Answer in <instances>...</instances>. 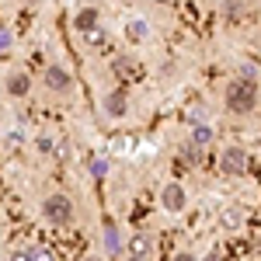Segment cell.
Listing matches in <instances>:
<instances>
[{"label":"cell","instance_id":"obj_5","mask_svg":"<svg viewBox=\"0 0 261 261\" xmlns=\"http://www.w3.org/2000/svg\"><path fill=\"white\" fill-rule=\"evenodd\" d=\"M42 81H45V87H49L53 94H66V91L73 87V73H70L66 66H60V63H49Z\"/></svg>","mask_w":261,"mask_h":261},{"label":"cell","instance_id":"obj_24","mask_svg":"<svg viewBox=\"0 0 261 261\" xmlns=\"http://www.w3.org/2000/svg\"><path fill=\"white\" fill-rule=\"evenodd\" d=\"M87 261H94V258H87Z\"/></svg>","mask_w":261,"mask_h":261},{"label":"cell","instance_id":"obj_20","mask_svg":"<svg viewBox=\"0 0 261 261\" xmlns=\"http://www.w3.org/2000/svg\"><path fill=\"white\" fill-rule=\"evenodd\" d=\"M11 261H35V254H32V251H14Z\"/></svg>","mask_w":261,"mask_h":261},{"label":"cell","instance_id":"obj_12","mask_svg":"<svg viewBox=\"0 0 261 261\" xmlns=\"http://www.w3.org/2000/svg\"><path fill=\"white\" fill-rule=\"evenodd\" d=\"M125 108H129V105H125V94H122V91H112V94L105 98V112H108L112 119H122Z\"/></svg>","mask_w":261,"mask_h":261},{"label":"cell","instance_id":"obj_19","mask_svg":"<svg viewBox=\"0 0 261 261\" xmlns=\"http://www.w3.org/2000/svg\"><path fill=\"white\" fill-rule=\"evenodd\" d=\"M39 153H53V140L49 136H39Z\"/></svg>","mask_w":261,"mask_h":261},{"label":"cell","instance_id":"obj_6","mask_svg":"<svg viewBox=\"0 0 261 261\" xmlns=\"http://www.w3.org/2000/svg\"><path fill=\"white\" fill-rule=\"evenodd\" d=\"M153 254V241H150V233H129V241H125V258L129 261H150Z\"/></svg>","mask_w":261,"mask_h":261},{"label":"cell","instance_id":"obj_15","mask_svg":"<svg viewBox=\"0 0 261 261\" xmlns=\"http://www.w3.org/2000/svg\"><path fill=\"white\" fill-rule=\"evenodd\" d=\"M223 14L226 18H241V0H223Z\"/></svg>","mask_w":261,"mask_h":261},{"label":"cell","instance_id":"obj_18","mask_svg":"<svg viewBox=\"0 0 261 261\" xmlns=\"http://www.w3.org/2000/svg\"><path fill=\"white\" fill-rule=\"evenodd\" d=\"M87 42H91V45H101V42H105V32H101V28L87 32Z\"/></svg>","mask_w":261,"mask_h":261},{"label":"cell","instance_id":"obj_23","mask_svg":"<svg viewBox=\"0 0 261 261\" xmlns=\"http://www.w3.org/2000/svg\"><path fill=\"white\" fill-rule=\"evenodd\" d=\"M157 4H171V0H157Z\"/></svg>","mask_w":261,"mask_h":261},{"label":"cell","instance_id":"obj_4","mask_svg":"<svg viewBox=\"0 0 261 261\" xmlns=\"http://www.w3.org/2000/svg\"><path fill=\"white\" fill-rule=\"evenodd\" d=\"M220 167L226 178H241L244 171H247V150L244 146H226L220 157Z\"/></svg>","mask_w":261,"mask_h":261},{"label":"cell","instance_id":"obj_1","mask_svg":"<svg viewBox=\"0 0 261 261\" xmlns=\"http://www.w3.org/2000/svg\"><path fill=\"white\" fill-rule=\"evenodd\" d=\"M223 105H226V112H233V115H247V112H254V105H258V81L233 77V81L226 84Z\"/></svg>","mask_w":261,"mask_h":261},{"label":"cell","instance_id":"obj_3","mask_svg":"<svg viewBox=\"0 0 261 261\" xmlns=\"http://www.w3.org/2000/svg\"><path fill=\"white\" fill-rule=\"evenodd\" d=\"M185 205H188V192H185V185L167 181V185L161 188V209H164V213H171V216H178V213H185Z\"/></svg>","mask_w":261,"mask_h":261},{"label":"cell","instance_id":"obj_10","mask_svg":"<svg viewBox=\"0 0 261 261\" xmlns=\"http://www.w3.org/2000/svg\"><path fill=\"white\" fill-rule=\"evenodd\" d=\"M98 18H101V14L94 11V7H84V11H77V18H73V28L87 35V32H94V28H98Z\"/></svg>","mask_w":261,"mask_h":261},{"label":"cell","instance_id":"obj_13","mask_svg":"<svg viewBox=\"0 0 261 261\" xmlns=\"http://www.w3.org/2000/svg\"><path fill=\"white\" fill-rule=\"evenodd\" d=\"M223 226H226V230H237V226H241L244 223V216H241V209H233V205H230V209H223Z\"/></svg>","mask_w":261,"mask_h":261},{"label":"cell","instance_id":"obj_7","mask_svg":"<svg viewBox=\"0 0 261 261\" xmlns=\"http://www.w3.org/2000/svg\"><path fill=\"white\" fill-rule=\"evenodd\" d=\"M4 91H7L11 98H28V94H32V77H28L24 70H11V73L4 77Z\"/></svg>","mask_w":261,"mask_h":261},{"label":"cell","instance_id":"obj_16","mask_svg":"<svg viewBox=\"0 0 261 261\" xmlns=\"http://www.w3.org/2000/svg\"><path fill=\"white\" fill-rule=\"evenodd\" d=\"M11 45H14L11 32H7V28H0V53H11Z\"/></svg>","mask_w":261,"mask_h":261},{"label":"cell","instance_id":"obj_2","mask_svg":"<svg viewBox=\"0 0 261 261\" xmlns=\"http://www.w3.org/2000/svg\"><path fill=\"white\" fill-rule=\"evenodd\" d=\"M42 216L53 223V226H70L73 223V202H70V195L53 192L49 199L42 202Z\"/></svg>","mask_w":261,"mask_h":261},{"label":"cell","instance_id":"obj_14","mask_svg":"<svg viewBox=\"0 0 261 261\" xmlns=\"http://www.w3.org/2000/svg\"><path fill=\"white\" fill-rule=\"evenodd\" d=\"M133 66H136V60H133V56H115V73L129 77V73H133Z\"/></svg>","mask_w":261,"mask_h":261},{"label":"cell","instance_id":"obj_9","mask_svg":"<svg viewBox=\"0 0 261 261\" xmlns=\"http://www.w3.org/2000/svg\"><path fill=\"white\" fill-rule=\"evenodd\" d=\"M122 35L133 42V45H140V42L150 39V21H146V18H129V21H125V28H122Z\"/></svg>","mask_w":261,"mask_h":261},{"label":"cell","instance_id":"obj_17","mask_svg":"<svg viewBox=\"0 0 261 261\" xmlns=\"http://www.w3.org/2000/svg\"><path fill=\"white\" fill-rule=\"evenodd\" d=\"M32 254H35V261H56V258H53V251H49V247H35Z\"/></svg>","mask_w":261,"mask_h":261},{"label":"cell","instance_id":"obj_21","mask_svg":"<svg viewBox=\"0 0 261 261\" xmlns=\"http://www.w3.org/2000/svg\"><path fill=\"white\" fill-rule=\"evenodd\" d=\"M91 171H94V174H98V178H101V174L108 171V164H105V161H94V164H91Z\"/></svg>","mask_w":261,"mask_h":261},{"label":"cell","instance_id":"obj_11","mask_svg":"<svg viewBox=\"0 0 261 261\" xmlns=\"http://www.w3.org/2000/svg\"><path fill=\"white\" fill-rule=\"evenodd\" d=\"M213 136H216V133H213V125H209V122H195V125H192V146L205 150V146L213 143Z\"/></svg>","mask_w":261,"mask_h":261},{"label":"cell","instance_id":"obj_8","mask_svg":"<svg viewBox=\"0 0 261 261\" xmlns=\"http://www.w3.org/2000/svg\"><path fill=\"white\" fill-rule=\"evenodd\" d=\"M105 254L108 258H119L122 251H125V244H122V237H119V226H115V220L112 216H105Z\"/></svg>","mask_w":261,"mask_h":261},{"label":"cell","instance_id":"obj_22","mask_svg":"<svg viewBox=\"0 0 261 261\" xmlns=\"http://www.w3.org/2000/svg\"><path fill=\"white\" fill-rule=\"evenodd\" d=\"M174 261H199L195 254H188V251H181V254H174Z\"/></svg>","mask_w":261,"mask_h":261}]
</instances>
